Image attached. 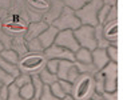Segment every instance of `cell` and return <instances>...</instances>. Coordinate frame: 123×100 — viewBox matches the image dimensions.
<instances>
[{"instance_id": "f6af8a7d", "label": "cell", "mask_w": 123, "mask_h": 100, "mask_svg": "<svg viewBox=\"0 0 123 100\" xmlns=\"http://www.w3.org/2000/svg\"><path fill=\"white\" fill-rule=\"evenodd\" d=\"M30 100H39V99H36V97H32V99H30Z\"/></svg>"}, {"instance_id": "4316f807", "label": "cell", "mask_w": 123, "mask_h": 100, "mask_svg": "<svg viewBox=\"0 0 123 100\" xmlns=\"http://www.w3.org/2000/svg\"><path fill=\"white\" fill-rule=\"evenodd\" d=\"M28 83H31V75H28V73L20 72L15 79H13V84H15L18 88L23 87V85L28 84Z\"/></svg>"}, {"instance_id": "7dc6e473", "label": "cell", "mask_w": 123, "mask_h": 100, "mask_svg": "<svg viewBox=\"0 0 123 100\" xmlns=\"http://www.w3.org/2000/svg\"><path fill=\"white\" fill-rule=\"evenodd\" d=\"M88 100H91V99H88Z\"/></svg>"}, {"instance_id": "ee69618b", "label": "cell", "mask_w": 123, "mask_h": 100, "mask_svg": "<svg viewBox=\"0 0 123 100\" xmlns=\"http://www.w3.org/2000/svg\"><path fill=\"white\" fill-rule=\"evenodd\" d=\"M3 49H4V48H3V46H1V43H0V52L3 51Z\"/></svg>"}, {"instance_id": "d6986e66", "label": "cell", "mask_w": 123, "mask_h": 100, "mask_svg": "<svg viewBox=\"0 0 123 100\" xmlns=\"http://www.w3.org/2000/svg\"><path fill=\"white\" fill-rule=\"evenodd\" d=\"M74 56H75V61H79V63H92L91 51L87 48H82L80 47L74 53Z\"/></svg>"}, {"instance_id": "6da1fadb", "label": "cell", "mask_w": 123, "mask_h": 100, "mask_svg": "<svg viewBox=\"0 0 123 100\" xmlns=\"http://www.w3.org/2000/svg\"><path fill=\"white\" fill-rule=\"evenodd\" d=\"M95 92V80L94 76L79 75L76 80L72 83L71 96L75 100H88Z\"/></svg>"}, {"instance_id": "bcb514c9", "label": "cell", "mask_w": 123, "mask_h": 100, "mask_svg": "<svg viewBox=\"0 0 123 100\" xmlns=\"http://www.w3.org/2000/svg\"><path fill=\"white\" fill-rule=\"evenodd\" d=\"M3 85H4V84H1V83H0V89H1V87H3Z\"/></svg>"}, {"instance_id": "f546056e", "label": "cell", "mask_w": 123, "mask_h": 100, "mask_svg": "<svg viewBox=\"0 0 123 100\" xmlns=\"http://www.w3.org/2000/svg\"><path fill=\"white\" fill-rule=\"evenodd\" d=\"M60 1H63V3L66 4V7L74 9V11L82 8V7L86 4V0H60Z\"/></svg>"}, {"instance_id": "ba28073f", "label": "cell", "mask_w": 123, "mask_h": 100, "mask_svg": "<svg viewBox=\"0 0 123 100\" xmlns=\"http://www.w3.org/2000/svg\"><path fill=\"white\" fill-rule=\"evenodd\" d=\"M43 55L47 60H51V59H55V60H68V61H75V56L74 52L68 51V49L63 48V47H59L56 44L47 47L43 51Z\"/></svg>"}, {"instance_id": "3957f363", "label": "cell", "mask_w": 123, "mask_h": 100, "mask_svg": "<svg viewBox=\"0 0 123 100\" xmlns=\"http://www.w3.org/2000/svg\"><path fill=\"white\" fill-rule=\"evenodd\" d=\"M103 3L100 0H91L86 3L82 8L75 11V16L79 19L82 25H91L95 27L98 25V12L102 8Z\"/></svg>"}, {"instance_id": "603a6c76", "label": "cell", "mask_w": 123, "mask_h": 100, "mask_svg": "<svg viewBox=\"0 0 123 100\" xmlns=\"http://www.w3.org/2000/svg\"><path fill=\"white\" fill-rule=\"evenodd\" d=\"M0 56L4 59L8 63H12V64H18L20 58H19V55L16 53L13 49H3V51L0 52Z\"/></svg>"}, {"instance_id": "5b68a950", "label": "cell", "mask_w": 123, "mask_h": 100, "mask_svg": "<svg viewBox=\"0 0 123 100\" xmlns=\"http://www.w3.org/2000/svg\"><path fill=\"white\" fill-rule=\"evenodd\" d=\"M103 85H105V92H115L118 91V63L110 61L105 68L99 71Z\"/></svg>"}, {"instance_id": "83f0119b", "label": "cell", "mask_w": 123, "mask_h": 100, "mask_svg": "<svg viewBox=\"0 0 123 100\" xmlns=\"http://www.w3.org/2000/svg\"><path fill=\"white\" fill-rule=\"evenodd\" d=\"M0 43L3 46L4 49H11V46H12V36L6 33L3 29H0Z\"/></svg>"}, {"instance_id": "7a4b0ae2", "label": "cell", "mask_w": 123, "mask_h": 100, "mask_svg": "<svg viewBox=\"0 0 123 100\" xmlns=\"http://www.w3.org/2000/svg\"><path fill=\"white\" fill-rule=\"evenodd\" d=\"M47 59L43 53H27L23 56L18 63V68L20 72L28 73V75H39L43 68H46Z\"/></svg>"}, {"instance_id": "1f68e13d", "label": "cell", "mask_w": 123, "mask_h": 100, "mask_svg": "<svg viewBox=\"0 0 123 100\" xmlns=\"http://www.w3.org/2000/svg\"><path fill=\"white\" fill-rule=\"evenodd\" d=\"M106 52H107V56L110 59V61L118 63V46H108L106 48Z\"/></svg>"}, {"instance_id": "cb8c5ba5", "label": "cell", "mask_w": 123, "mask_h": 100, "mask_svg": "<svg viewBox=\"0 0 123 100\" xmlns=\"http://www.w3.org/2000/svg\"><path fill=\"white\" fill-rule=\"evenodd\" d=\"M31 84H32V87H34V97L39 99L40 94H42V91H43V87H44V84L42 83V80L39 79V75H32L31 76Z\"/></svg>"}, {"instance_id": "7c38bea8", "label": "cell", "mask_w": 123, "mask_h": 100, "mask_svg": "<svg viewBox=\"0 0 123 100\" xmlns=\"http://www.w3.org/2000/svg\"><path fill=\"white\" fill-rule=\"evenodd\" d=\"M58 32H59V31L56 29L55 27L48 25V27H47L46 29H44L43 32L37 36V40L40 41V44H42V47H43L44 49H46L47 47H49V46H52V44H54Z\"/></svg>"}, {"instance_id": "ac0fdd59", "label": "cell", "mask_w": 123, "mask_h": 100, "mask_svg": "<svg viewBox=\"0 0 123 100\" xmlns=\"http://www.w3.org/2000/svg\"><path fill=\"white\" fill-rule=\"evenodd\" d=\"M0 68H1L3 71H6L7 73H9L13 79H15L16 76L20 73V71H19V68H18V64L8 63V61H6L1 56H0Z\"/></svg>"}, {"instance_id": "8d00e7d4", "label": "cell", "mask_w": 123, "mask_h": 100, "mask_svg": "<svg viewBox=\"0 0 123 100\" xmlns=\"http://www.w3.org/2000/svg\"><path fill=\"white\" fill-rule=\"evenodd\" d=\"M59 85H60L62 91L64 92V95H71L72 92V83L67 82V80H58Z\"/></svg>"}, {"instance_id": "30bf717a", "label": "cell", "mask_w": 123, "mask_h": 100, "mask_svg": "<svg viewBox=\"0 0 123 100\" xmlns=\"http://www.w3.org/2000/svg\"><path fill=\"white\" fill-rule=\"evenodd\" d=\"M91 56H92V64L95 65V68L98 71H100L102 68H105L108 63L110 59L107 56V52L103 48H95L91 51Z\"/></svg>"}, {"instance_id": "7402d4cb", "label": "cell", "mask_w": 123, "mask_h": 100, "mask_svg": "<svg viewBox=\"0 0 123 100\" xmlns=\"http://www.w3.org/2000/svg\"><path fill=\"white\" fill-rule=\"evenodd\" d=\"M25 46H27V51L28 53H43L44 48L42 47L40 41L36 39H31V40H27L25 41Z\"/></svg>"}, {"instance_id": "d4e9b609", "label": "cell", "mask_w": 123, "mask_h": 100, "mask_svg": "<svg viewBox=\"0 0 123 100\" xmlns=\"http://www.w3.org/2000/svg\"><path fill=\"white\" fill-rule=\"evenodd\" d=\"M7 100H24L20 96V92H19V88L16 87L13 83L8 85V91H7Z\"/></svg>"}, {"instance_id": "8992f818", "label": "cell", "mask_w": 123, "mask_h": 100, "mask_svg": "<svg viewBox=\"0 0 123 100\" xmlns=\"http://www.w3.org/2000/svg\"><path fill=\"white\" fill-rule=\"evenodd\" d=\"M74 36L79 47H82V48H87L90 51L96 48L95 31L91 25H80L79 28L74 29Z\"/></svg>"}, {"instance_id": "9c48e42d", "label": "cell", "mask_w": 123, "mask_h": 100, "mask_svg": "<svg viewBox=\"0 0 123 100\" xmlns=\"http://www.w3.org/2000/svg\"><path fill=\"white\" fill-rule=\"evenodd\" d=\"M118 29H119L118 20L103 25V36L111 46H118Z\"/></svg>"}, {"instance_id": "5bb4252c", "label": "cell", "mask_w": 123, "mask_h": 100, "mask_svg": "<svg viewBox=\"0 0 123 100\" xmlns=\"http://www.w3.org/2000/svg\"><path fill=\"white\" fill-rule=\"evenodd\" d=\"M11 49H13V51L19 55V58L20 59L28 53L27 46H25V39H24L23 35L12 36V46H11Z\"/></svg>"}, {"instance_id": "d590c367", "label": "cell", "mask_w": 123, "mask_h": 100, "mask_svg": "<svg viewBox=\"0 0 123 100\" xmlns=\"http://www.w3.org/2000/svg\"><path fill=\"white\" fill-rule=\"evenodd\" d=\"M0 83L4 85H9L11 83H13V77L9 73H7L6 71H3L0 68Z\"/></svg>"}, {"instance_id": "2e32d148", "label": "cell", "mask_w": 123, "mask_h": 100, "mask_svg": "<svg viewBox=\"0 0 123 100\" xmlns=\"http://www.w3.org/2000/svg\"><path fill=\"white\" fill-rule=\"evenodd\" d=\"M75 67H76L79 75H90L95 76L98 73V70L95 68V65L92 63H79V61H74Z\"/></svg>"}, {"instance_id": "484cf974", "label": "cell", "mask_w": 123, "mask_h": 100, "mask_svg": "<svg viewBox=\"0 0 123 100\" xmlns=\"http://www.w3.org/2000/svg\"><path fill=\"white\" fill-rule=\"evenodd\" d=\"M19 92H20V96H22L24 100H30V99L34 97V87H32L31 83L20 87L19 88Z\"/></svg>"}, {"instance_id": "ab89813d", "label": "cell", "mask_w": 123, "mask_h": 100, "mask_svg": "<svg viewBox=\"0 0 123 100\" xmlns=\"http://www.w3.org/2000/svg\"><path fill=\"white\" fill-rule=\"evenodd\" d=\"M103 4H107V6H117L118 0H100Z\"/></svg>"}, {"instance_id": "d6a6232c", "label": "cell", "mask_w": 123, "mask_h": 100, "mask_svg": "<svg viewBox=\"0 0 123 100\" xmlns=\"http://www.w3.org/2000/svg\"><path fill=\"white\" fill-rule=\"evenodd\" d=\"M117 20H118V7L111 6L110 11H108V13H107V18H106V20H105V24L111 23V21H117Z\"/></svg>"}, {"instance_id": "ffe728a7", "label": "cell", "mask_w": 123, "mask_h": 100, "mask_svg": "<svg viewBox=\"0 0 123 100\" xmlns=\"http://www.w3.org/2000/svg\"><path fill=\"white\" fill-rule=\"evenodd\" d=\"M39 79L42 80V83H43L44 85H51L52 83H55L59 80L55 73H51L49 71H47L46 68H43V70L39 72Z\"/></svg>"}, {"instance_id": "c3c4849f", "label": "cell", "mask_w": 123, "mask_h": 100, "mask_svg": "<svg viewBox=\"0 0 123 100\" xmlns=\"http://www.w3.org/2000/svg\"><path fill=\"white\" fill-rule=\"evenodd\" d=\"M0 100H1V99H0Z\"/></svg>"}, {"instance_id": "74e56055", "label": "cell", "mask_w": 123, "mask_h": 100, "mask_svg": "<svg viewBox=\"0 0 123 100\" xmlns=\"http://www.w3.org/2000/svg\"><path fill=\"white\" fill-rule=\"evenodd\" d=\"M105 100H118V91L115 92H103L100 94Z\"/></svg>"}, {"instance_id": "4fadbf2b", "label": "cell", "mask_w": 123, "mask_h": 100, "mask_svg": "<svg viewBox=\"0 0 123 100\" xmlns=\"http://www.w3.org/2000/svg\"><path fill=\"white\" fill-rule=\"evenodd\" d=\"M63 7L64 6H63V3H62L60 0H55V1L52 3V6H49V8L47 9V12H44L46 15L43 16V21L49 25L59 16V13L62 12Z\"/></svg>"}, {"instance_id": "e575fe53", "label": "cell", "mask_w": 123, "mask_h": 100, "mask_svg": "<svg viewBox=\"0 0 123 100\" xmlns=\"http://www.w3.org/2000/svg\"><path fill=\"white\" fill-rule=\"evenodd\" d=\"M58 67H59V60L51 59V60L46 61V70L49 71L51 73H55L56 75V72H58Z\"/></svg>"}, {"instance_id": "60d3db41", "label": "cell", "mask_w": 123, "mask_h": 100, "mask_svg": "<svg viewBox=\"0 0 123 100\" xmlns=\"http://www.w3.org/2000/svg\"><path fill=\"white\" fill-rule=\"evenodd\" d=\"M91 100H105V99H103V96H102L100 94H96V92H94V95L91 96Z\"/></svg>"}, {"instance_id": "52a82bcc", "label": "cell", "mask_w": 123, "mask_h": 100, "mask_svg": "<svg viewBox=\"0 0 123 100\" xmlns=\"http://www.w3.org/2000/svg\"><path fill=\"white\" fill-rule=\"evenodd\" d=\"M54 44H56V46H59V47H63V48L74 52V53L80 48L78 41H76V39H75V36H74V31L72 29L59 31L56 37H55Z\"/></svg>"}, {"instance_id": "b9f144b4", "label": "cell", "mask_w": 123, "mask_h": 100, "mask_svg": "<svg viewBox=\"0 0 123 100\" xmlns=\"http://www.w3.org/2000/svg\"><path fill=\"white\" fill-rule=\"evenodd\" d=\"M63 100H75V99H74L72 96H71V95H66V96L63 97Z\"/></svg>"}, {"instance_id": "836d02e7", "label": "cell", "mask_w": 123, "mask_h": 100, "mask_svg": "<svg viewBox=\"0 0 123 100\" xmlns=\"http://www.w3.org/2000/svg\"><path fill=\"white\" fill-rule=\"evenodd\" d=\"M49 89H51V92H52V94L55 95L56 97H59V99H63V97L66 96L64 92L62 91V88H60V85H59L58 82L52 83V84L49 85Z\"/></svg>"}, {"instance_id": "9a60e30c", "label": "cell", "mask_w": 123, "mask_h": 100, "mask_svg": "<svg viewBox=\"0 0 123 100\" xmlns=\"http://www.w3.org/2000/svg\"><path fill=\"white\" fill-rule=\"evenodd\" d=\"M74 67V61H68V60H59V67H58V76L59 80H67L68 73H70L71 68Z\"/></svg>"}, {"instance_id": "8fae6325", "label": "cell", "mask_w": 123, "mask_h": 100, "mask_svg": "<svg viewBox=\"0 0 123 100\" xmlns=\"http://www.w3.org/2000/svg\"><path fill=\"white\" fill-rule=\"evenodd\" d=\"M47 27H48V24H47V23H44L43 20H40V21H32V23H31L27 28H25V33H24L25 41H27V40H31V39H36V37L39 36L40 33L43 32Z\"/></svg>"}, {"instance_id": "4dcf8cb0", "label": "cell", "mask_w": 123, "mask_h": 100, "mask_svg": "<svg viewBox=\"0 0 123 100\" xmlns=\"http://www.w3.org/2000/svg\"><path fill=\"white\" fill-rule=\"evenodd\" d=\"M110 8H111V6H107V4L102 6V8L99 9V12H98V24H100V25L105 24V20L107 18V13L110 11Z\"/></svg>"}, {"instance_id": "f1b7e54d", "label": "cell", "mask_w": 123, "mask_h": 100, "mask_svg": "<svg viewBox=\"0 0 123 100\" xmlns=\"http://www.w3.org/2000/svg\"><path fill=\"white\" fill-rule=\"evenodd\" d=\"M39 100H63V99H59V97H56L55 95L51 92V89H49V85H44V87H43V91H42V94H40V96H39Z\"/></svg>"}, {"instance_id": "277c9868", "label": "cell", "mask_w": 123, "mask_h": 100, "mask_svg": "<svg viewBox=\"0 0 123 100\" xmlns=\"http://www.w3.org/2000/svg\"><path fill=\"white\" fill-rule=\"evenodd\" d=\"M49 25L55 27L58 31H64V29H76L79 28L80 25V21L79 19L75 16V11L74 9L68 8V7H63L62 12L59 13V16L55 19V20L51 23Z\"/></svg>"}, {"instance_id": "e0dca14e", "label": "cell", "mask_w": 123, "mask_h": 100, "mask_svg": "<svg viewBox=\"0 0 123 100\" xmlns=\"http://www.w3.org/2000/svg\"><path fill=\"white\" fill-rule=\"evenodd\" d=\"M94 31H95V40H96V48H103L106 49L108 46H111L110 43L106 40V37L103 36V25L98 24L94 27Z\"/></svg>"}, {"instance_id": "f35d334b", "label": "cell", "mask_w": 123, "mask_h": 100, "mask_svg": "<svg viewBox=\"0 0 123 100\" xmlns=\"http://www.w3.org/2000/svg\"><path fill=\"white\" fill-rule=\"evenodd\" d=\"M7 91H8V85H3L0 89V99L1 100H7Z\"/></svg>"}, {"instance_id": "44dd1931", "label": "cell", "mask_w": 123, "mask_h": 100, "mask_svg": "<svg viewBox=\"0 0 123 100\" xmlns=\"http://www.w3.org/2000/svg\"><path fill=\"white\" fill-rule=\"evenodd\" d=\"M27 4L39 12H47V9L49 8V3L47 0H27Z\"/></svg>"}, {"instance_id": "7bdbcfd3", "label": "cell", "mask_w": 123, "mask_h": 100, "mask_svg": "<svg viewBox=\"0 0 123 100\" xmlns=\"http://www.w3.org/2000/svg\"><path fill=\"white\" fill-rule=\"evenodd\" d=\"M3 28V19H1V12H0V29Z\"/></svg>"}]
</instances>
